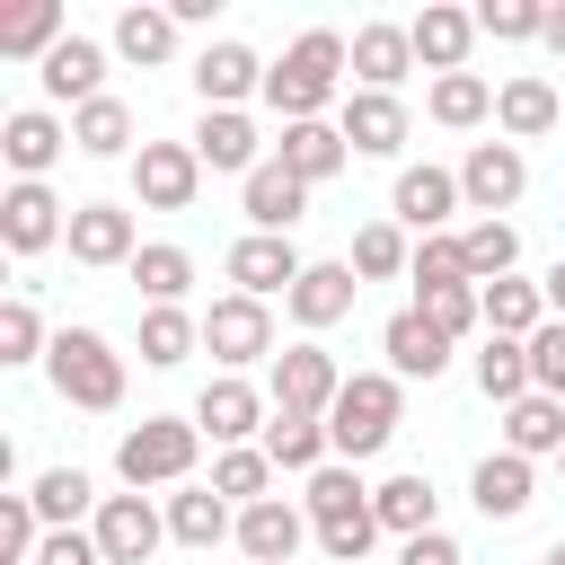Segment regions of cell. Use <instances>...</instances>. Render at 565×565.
I'll return each mask as SVG.
<instances>
[{
    "label": "cell",
    "instance_id": "cell-1",
    "mask_svg": "<svg viewBox=\"0 0 565 565\" xmlns=\"http://www.w3.org/2000/svg\"><path fill=\"white\" fill-rule=\"evenodd\" d=\"M344 62H353V44L335 35V26H309L274 71H265V97H274V115L282 124H318V106L335 97V79H344Z\"/></svg>",
    "mask_w": 565,
    "mask_h": 565
},
{
    "label": "cell",
    "instance_id": "cell-2",
    "mask_svg": "<svg viewBox=\"0 0 565 565\" xmlns=\"http://www.w3.org/2000/svg\"><path fill=\"white\" fill-rule=\"evenodd\" d=\"M44 371H53L62 406H88V415L124 406V353H115L97 327H62V335H53V353H44Z\"/></svg>",
    "mask_w": 565,
    "mask_h": 565
},
{
    "label": "cell",
    "instance_id": "cell-3",
    "mask_svg": "<svg viewBox=\"0 0 565 565\" xmlns=\"http://www.w3.org/2000/svg\"><path fill=\"white\" fill-rule=\"evenodd\" d=\"M194 450H203V424H185V415H141V424L115 441V477H124L132 494H141V486H185Z\"/></svg>",
    "mask_w": 565,
    "mask_h": 565
},
{
    "label": "cell",
    "instance_id": "cell-4",
    "mask_svg": "<svg viewBox=\"0 0 565 565\" xmlns=\"http://www.w3.org/2000/svg\"><path fill=\"white\" fill-rule=\"evenodd\" d=\"M388 433H397V371H353L344 397L327 406L335 459H371V450H388Z\"/></svg>",
    "mask_w": 565,
    "mask_h": 565
},
{
    "label": "cell",
    "instance_id": "cell-5",
    "mask_svg": "<svg viewBox=\"0 0 565 565\" xmlns=\"http://www.w3.org/2000/svg\"><path fill=\"white\" fill-rule=\"evenodd\" d=\"M132 194H141L150 212H185V203L203 194V159H194V141H141V159H132Z\"/></svg>",
    "mask_w": 565,
    "mask_h": 565
},
{
    "label": "cell",
    "instance_id": "cell-6",
    "mask_svg": "<svg viewBox=\"0 0 565 565\" xmlns=\"http://www.w3.org/2000/svg\"><path fill=\"white\" fill-rule=\"evenodd\" d=\"M335 397H344V380H335V362H327L318 344L274 353V415H318V424H327Z\"/></svg>",
    "mask_w": 565,
    "mask_h": 565
},
{
    "label": "cell",
    "instance_id": "cell-7",
    "mask_svg": "<svg viewBox=\"0 0 565 565\" xmlns=\"http://www.w3.org/2000/svg\"><path fill=\"white\" fill-rule=\"evenodd\" d=\"M521 185H530V159L512 150V141H477L468 159H459V194L494 221V212H512L521 203Z\"/></svg>",
    "mask_w": 565,
    "mask_h": 565
},
{
    "label": "cell",
    "instance_id": "cell-8",
    "mask_svg": "<svg viewBox=\"0 0 565 565\" xmlns=\"http://www.w3.org/2000/svg\"><path fill=\"white\" fill-rule=\"evenodd\" d=\"M300 274H309V265H300V247H291V238H265V230H247V238L230 247V282H238L247 300H274V291L291 300V282H300Z\"/></svg>",
    "mask_w": 565,
    "mask_h": 565
},
{
    "label": "cell",
    "instance_id": "cell-9",
    "mask_svg": "<svg viewBox=\"0 0 565 565\" xmlns=\"http://www.w3.org/2000/svg\"><path fill=\"white\" fill-rule=\"evenodd\" d=\"M203 344H212V362H256V353H274V318H265V300H247V291L212 300V309H203Z\"/></svg>",
    "mask_w": 565,
    "mask_h": 565
},
{
    "label": "cell",
    "instance_id": "cell-10",
    "mask_svg": "<svg viewBox=\"0 0 565 565\" xmlns=\"http://www.w3.org/2000/svg\"><path fill=\"white\" fill-rule=\"evenodd\" d=\"M159 539H168V521L150 512V494H106V503H97V547H106V565H150Z\"/></svg>",
    "mask_w": 565,
    "mask_h": 565
},
{
    "label": "cell",
    "instance_id": "cell-11",
    "mask_svg": "<svg viewBox=\"0 0 565 565\" xmlns=\"http://www.w3.org/2000/svg\"><path fill=\"white\" fill-rule=\"evenodd\" d=\"M380 353H388L397 380H441V371H450V335H441L424 309H397V318L380 327Z\"/></svg>",
    "mask_w": 565,
    "mask_h": 565
},
{
    "label": "cell",
    "instance_id": "cell-12",
    "mask_svg": "<svg viewBox=\"0 0 565 565\" xmlns=\"http://www.w3.org/2000/svg\"><path fill=\"white\" fill-rule=\"evenodd\" d=\"M459 203H468V194H459V177H450V168H397V194H388V212H397L406 230L441 238V221H450Z\"/></svg>",
    "mask_w": 565,
    "mask_h": 565
},
{
    "label": "cell",
    "instance_id": "cell-13",
    "mask_svg": "<svg viewBox=\"0 0 565 565\" xmlns=\"http://www.w3.org/2000/svg\"><path fill=\"white\" fill-rule=\"evenodd\" d=\"M53 238H62L53 185H9V194H0V247H9V256H44Z\"/></svg>",
    "mask_w": 565,
    "mask_h": 565
},
{
    "label": "cell",
    "instance_id": "cell-14",
    "mask_svg": "<svg viewBox=\"0 0 565 565\" xmlns=\"http://www.w3.org/2000/svg\"><path fill=\"white\" fill-rule=\"evenodd\" d=\"M141 238H132V212L124 203H79L71 212V265H132Z\"/></svg>",
    "mask_w": 565,
    "mask_h": 565
},
{
    "label": "cell",
    "instance_id": "cell-15",
    "mask_svg": "<svg viewBox=\"0 0 565 565\" xmlns=\"http://www.w3.org/2000/svg\"><path fill=\"white\" fill-rule=\"evenodd\" d=\"M194 159L221 168V177H256V168H265V159H256V124H247L238 106H203V124H194Z\"/></svg>",
    "mask_w": 565,
    "mask_h": 565
},
{
    "label": "cell",
    "instance_id": "cell-16",
    "mask_svg": "<svg viewBox=\"0 0 565 565\" xmlns=\"http://www.w3.org/2000/svg\"><path fill=\"white\" fill-rule=\"evenodd\" d=\"M62 141H71V132H62L44 106H18V115L0 124V159L18 168V185H44V168L62 159Z\"/></svg>",
    "mask_w": 565,
    "mask_h": 565
},
{
    "label": "cell",
    "instance_id": "cell-17",
    "mask_svg": "<svg viewBox=\"0 0 565 565\" xmlns=\"http://www.w3.org/2000/svg\"><path fill=\"white\" fill-rule=\"evenodd\" d=\"M406 35H415V62H424L433 79H450V71H468V44H477V18H468V9H441V0H433V9H424V18L406 26Z\"/></svg>",
    "mask_w": 565,
    "mask_h": 565
},
{
    "label": "cell",
    "instance_id": "cell-18",
    "mask_svg": "<svg viewBox=\"0 0 565 565\" xmlns=\"http://www.w3.org/2000/svg\"><path fill=\"white\" fill-rule=\"evenodd\" d=\"M194 424H203L221 450H247V433L265 424V397H256L247 380H212V388L194 397Z\"/></svg>",
    "mask_w": 565,
    "mask_h": 565
},
{
    "label": "cell",
    "instance_id": "cell-19",
    "mask_svg": "<svg viewBox=\"0 0 565 565\" xmlns=\"http://www.w3.org/2000/svg\"><path fill=\"white\" fill-rule=\"evenodd\" d=\"M300 539H309V521H300L282 494H265V503H247V512H238V547H247L256 565H291V556H300Z\"/></svg>",
    "mask_w": 565,
    "mask_h": 565
},
{
    "label": "cell",
    "instance_id": "cell-20",
    "mask_svg": "<svg viewBox=\"0 0 565 565\" xmlns=\"http://www.w3.org/2000/svg\"><path fill=\"white\" fill-rule=\"evenodd\" d=\"M300 185H327L344 159H353V141H344V124H282V150H274Z\"/></svg>",
    "mask_w": 565,
    "mask_h": 565
},
{
    "label": "cell",
    "instance_id": "cell-21",
    "mask_svg": "<svg viewBox=\"0 0 565 565\" xmlns=\"http://www.w3.org/2000/svg\"><path fill=\"white\" fill-rule=\"evenodd\" d=\"M309 212V185L282 168V159H265L256 177H247V221L265 230V238H291V221Z\"/></svg>",
    "mask_w": 565,
    "mask_h": 565
},
{
    "label": "cell",
    "instance_id": "cell-22",
    "mask_svg": "<svg viewBox=\"0 0 565 565\" xmlns=\"http://www.w3.org/2000/svg\"><path fill=\"white\" fill-rule=\"evenodd\" d=\"M468 494H477V512H486V521H521L539 486H530V459H521V450H494V459H477Z\"/></svg>",
    "mask_w": 565,
    "mask_h": 565
},
{
    "label": "cell",
    "instance_id": "cell-23",
    "mask_svg": "<svg viewBox=\"0 0 565 565\" xmlns=\"http://www.w3.org/2000/svg\"><path fill=\"white\" fill-rule=\"evenodd\" d=\"M344 141H353L362 159H388V150L406 141V106L380 97V88H353V97H344Z\"/></svg>",
    "mask_w": 565,
    "mask_h": 565
},
{
    "label": "cell",
    "instance_id": "cell-24",
    "mask_svg": "<svg viewBox=\"0 0 565 565\" xmlns=\"http://www.w3.org/2000/svg\"><path fill=\"white\" fill-rule=\"evenodd\" d=\"M353 291H362L353 265H309V274L291 282V318H300V327H335V318H353Z\"/></svg>",
    "mask_w": 565,
    "mask_h": 565
},
{
    "label": "cell",
    "instance_id": "cell-25",
    "mask_svg": "<svg viewBox=\"0 0 565 565\" xmlns=\"http://www.w3.org/2000/svg\"><path fill=\"white\" fill-rule=\"evenodd\" d=\"M353 71H362V88L397 97V79L415 71V35H406V26H362V35H353Z\"/></svg>",
    "mask_w": 565,
    "mask_h": 565
},
{
    "label": "cell",
    "instance_id": "cell-26",
    "mask_svg": "<svg viewBox=\"0 0 565 565\" xmlns=\"http://www.w3.org/2000/svg\"><path fill=\"white\" fill-rule=\"evenodd\" d=\"M97 79H106V53H97L88 35H62V44L44 53V97H71V106H88V97H106Z\"/></svg>",
    "mask_w": 565,
    "mask_h": 565
},
{
    "label": "cell",
    "instance_id": "cell-27",
    "mask_svg": "<svg viewBox=\"0 0 565 565\" xmlns=\"http://www.w3.org/2000/svg\"><path fill=\"white\" fill-rule=\"evenodd\" d=\"M194 88H203V106H238L247 88H265V62H256L247 44H203V62H194Z\"/></svg>",
    "mask_w": 565,
    "mask_h": 565
},
{
    "label": "cell",
    "instance_id": "cell-28",
    "mask_svg": "<svg viewBox=\"0 0 565 565\" xmlns=\"http://www.w3.org/2000/svg\"><path fill=\"white\" fill-rule=\"evenodd\" d=\"M494 124H503L512 141H547V132H556V88H547V79H503V88H494Z\"/></svg>",
    "mask_w": 565,
    "mask_h": 565
},
{
    "label": "cell",
    "instance_id": "cell-29",
    "mask_svg": "<svg viewBox=\"0 0 565 565\" xmlns=\"http://www.w3.org/2000/svg\"><path fill=\"white\" fill-rule=\"evenodd\" d=\"M309 521L318 530H344V521H371V486L344 468V459H327L318 477H309Z\"/></svg>",
    "mask_w": 565,
    "mask_h": 565
},
{
    "label": "cell",
    "instance_id": "cell-30",
    "mask_svg": "<svg viewBox=\"0 0 565 565\" xmlns=\"http://www.w3.org/2000/svg\"><path fill=\"white\" fill-rule=\"evenodd\" d=\"M238 521H230V503L212 494V486H185V494H168V539L177 547H221Z\"/></svg>",
    "mask_w": 565,
    "mask_h": 565
},
{
    "label": "cell",
    "instance_id": "cell-31",
    "mask_svg": "<svg viewBox=\"0 0 565 565\" xmlns=\"http://www.w3.org/2000/svg\"><path fill=\"white\" fill-rule=\"evenodd\" d=\"M503 441L521 450V459H547V450H565V397H521V406H503Z\"/></svg>",
    "mask_w": 565,
    "mask_h": 565
},
{
    "label": "cell",
    "instance_id": "cell-32",
    "mask_svg": "<svg viewBox=\"0 0 565 565\" xmlns=\"http://www.w3.org/2000/svg\"><path fill=\"white\" fill-rule=\"evenodd\" d=\"M539 327H547V291H539V282H512V274L486 282V335H521V344H530Z\"/></svg>",
    "mask_w": 565,
    "mask_h": 565
},
{
    "label": "cell",
    "instance_id": "cell-33",
    "mask_svg": "<svg viewBox=\"0 0 565 565\" xmlns=\"http://www.w3.org/2000/svg\"><path fill=\"white\" fill-rule=\"evenodd\" d=\"M477 388L494 397V406H521L539 380H530V344L521 335H486V353H477Z\"/></svg>",
    "mask_w": 565,
    "mask_h": 565
},
{
    "label": "cell",
    "instance_id": "cell-34",
    "mask_svg": "<svg viewBox=\"0 0 565 565\" xmlns=\"http://www.w3.org/2000/svg\"><path fill=\"white\" fill-rule=\"evenodd\" d=\"M371 512H380V530H397V539H424L433 530V477H388V486H371Z\"/></svg>",
    "mask_w": 565,
    "mask_h": 565
},
{
    "label": "cell",
    "instance_id": "cell-35",
    "mask_svg": "<svg viewBox=\"0 0 565 565\" xmlns=\"http://www.w3.org/2000/svg\"><path fill=\"white\" fill-rule=\"evenodd\" d=\"M71 141H79L88 159H124V150H132V106H124V97H88V106L71 115Z\"/></svg>",
    "mask_w": 565,
    "mask_h": 565
},
{
    "label": "cell",
    "instance_id": "cell-36",
    "mask_svg": "<svg viewBox=\"0 0 565 565\" xmlns=\"http://www.w3.org/2000/svg\"><path fill=\"white\" fill-rule=\"evenodd\" d=\"M327 450H335V441H327L318 415H274V424H265V459H274V468H309V477H318Z\"/></svg>",
    "mask_w": 565,
    "mask_h": 565
},
{
    "label": "cell",
    "instance_id": "cell-37",
    "mask_svg": "<svg viewBox=\"0 0 565 565\" xmlns=\"http://www.w3.org/2000/svg\"><path fill=\"white\" fill-rule=\"evenodd\" d=\"M115 53L141 62V71H159V62L177 53V18H168V9H124V18H115Z\"/></svg>",
    "mask_w": 565,
    "mask_h": 565
},
{
    "label": "cell",
    "instance_id": "cell-38",
    "mask_svg": "<svg viewBox=\"0 0 565 565\" xmlns=\"http://www.w3.org/2000/svg\"><path fill=\"white\" fill-rule=\"evenodd\" d=\"M459 247H468V282L486 291V282H503V274H512L521 230H512V221H468V230H459Z\"/></svg>",
    "mask_w": 565,
    "mask_h": 565
},
{
    "label": "cell",
    "instance_id": "cell-39",
    "mask_svg": "<svg viewBox=\"0 0 565 565\" xmlns=\"http://www.w3.org/2000/svg\"><path fill=\"white\" fill-rule=\"evenodd\" d=\"M194 344H203V318H185V309H141V362H150V371H177Z\"/></svg>",
    "mask_w": 565,
    "mask_h": 565
},
{
    "label": "cell",
    "instance_id": "cell-40",
    "mask_svg": "<svg viewBox=\"0 0 565 565\" xmlns=\"http://www.w3.org/2000/svg\"><path fill=\"white\" fill-rule=\"evenodd\" d=\"M26 503H35V521H53V530H79V512H88V503H106V494H97L79 468H44Z\"/></svg>",
    "mask_w": 565,
    "mask_h": 565
},
{
    "label": "cell",
    "instance_id": "cell-41",
    "mask_svg": "<svg viewBox=\"0 0 565 565\" xmlns=\"http://www.w3.org/2000/svg\"><path fill=\"white\" fill-rule=\"evenodd\" d=\"M53 44H62V9H53V0H26V9L0 18V53H9V62H26V53L44 62Z\"/></svg>",
    "mask_w": 565,
    "mask_h": 565
},
{
    "label": "cell",
    "instance_id": "cell-42",
    "mask_svg": "<svg viewBox=\"0 0 565 565\" xmlns=\"http://www.w3.org/2000/svg\"><path fill=\"white\" fill-rule=\"evenodd\" d=\"M433 124H450V132H468V124H486L494 115V88L477 79V71H450V79H433Z\"/></svg>",
    "mask_w": 565,
    "mask_h": 565
},
{
    "label": "cell",
    "instance_id": "cell-43",
    "mask_svg": "<svg viewBox=\"0 0 565 565\" xmlns=\"http://www.w3.org/2000/svg\"><path fill=\"white\" fill-rule=\"evenodd\" d=\"M362 282H388V274H406L415 256H406V230L397 221H371V230H353V256H344Z\"/></svg>",
    "mask_w": 565,
    "mask_h": 565
},
{
    "label": "cell",
    "instance_id": "cell-44",
    "mask_svg": "<svg viewBox=\"0 0 565 565\" xmlns=\"http://www.w3.org/2000/svg\"><path fill=\"white\" fill-rule=\"evenodd\" d=\"M132 282L150 291V309H177L185 282H194V256H185V247H141V256H132Z\"/></svg>",
    "mask_w": 565,
    "mask_h": 565
},
{
    "label": "cell",
    "instance_id": "cell-45",
    "mask_svg": "<svg viewBox=\"0 0 565 565\" xmlns=\"http://www.w3.org/2000/svg\"><path fill=\"white\" fill-rule=\"evenodd\" d=\"M265 477H274V459H265V450H221V459H212V494H221V503H238V512H247V503H265Z\"/></svg>",
    "mask_w": 565,
    "mask_h": 565
},
{
    "label": "cell",
    "instance_id": "cell-46",
    "mask_svg": "<svg viewBox=\"0 0 565 565\" xmlns=\"http://www.w3.org/2000/svg\"><path fill=\"white\" fill-rule=\"evenodd\" d=\"M477 35L530 44V35H547V9H539V0H486V9H477Z\"/></svg>",
    "mask_w": 565,
    "mask_h": 565
},
{
    "label": "cell",
    "instance_id": "cell-47",
    "mask_svg": "<svg viewBox=\"0 0 565 565\" xmlns=\"http://www.w3.org/2000/svg\"><path fill=\"white\" fill-rule=\"evenodd\" d=\"M406 274H415V291H459V282H468V247H459V238H424Z\"/></svg>",
    "mask_w": 565,
    "mask_h": 565
},
{
    "label": "cell",
    "instance_id": "cell-48",
    "mask_svg": "<svg viewBox=\"0 0 565 565\" xmlns=\"http://www.w3.org/2000/svg\"><path fill=\"white\" fill-rule=\"evenodd\" d=\"M415 309H424V318H433V327H441V335L459 344V335H468V327L486 318V291H477V282H459V291H424Z\"/></svg>",
    "mask_w": 565,
    "mask_h": 565
},
{
    "label": "cell",
    "instance_id": "cell-49",
    "mask_svg": "<svg viewBox=\"0 0 565 565\" xmlns=\"http://www.w3.org/2000/svg\"><path fill=\"white\" fill-rule=\"evenodd\" d=\"M53 344H44V318H35V300H9L0 309V362H44Z\"/></svg>",
    "mask_w": 565,
    "mask_h": 565
},
{
    "label": "cell",
    "instance_id": "cell-50",
    "mask_svg": "<svg viewBox=\"0 0 565 565\" xmlns=\"http://www.w3.org/2000/svg\"><path fill=\"white\" fill-rule=\"evenodd\" d=\"M530 380H539V397H565V318H547L530 335Z\"/></svg>",
    "mask_w": 565,
    "mask_h": 565
},
{
    "label": "cell",
    "instance_id": "cell-51",
    "mask_svg": "<svg viewBox=\"0 0 565 565\" xmlns=\"http://www.w3.org/2000/svg\"><path fill=\"white\" fill-rule=\"evenodd\" d=\"M35 547H44V539H35V503L9 494V503H0V556H9V565H35Z\"/></svg>",
    "mask_w": 565,
    "mask_h": 565
},
{
    "label": "cell",
    "instance_id": "cell-52",
    "mask_svg": "<svg viewBox=\"0 0 565 565\" xmlns=\"http://www.w3.org/2000/svg\"><path fill=\"white\" fill-rule=\"evenodd\" d=\"M35 565H106V547H97V530H44Z\"/></svg>",
    "mask_w": 565,
    "mask_h": 565
},
{
    "label": "cell",
    "instance_id": "cell-53",
    "mask_svg": "<svg viewBox=\"0 0 565 565\" xmlns=\"http://www.w3.org/2000/svg\"><path fill=\"white\" fill-rule=\"evenodd\" d=\"M397 565H459V539L424 530V539H406V547H397Z\"/></svg>",
    "mask_w": 565,
    "mask_h": 565
},
{
    "label": "cell",
    "instance_id": "cell-54",
    "mask_svg": "<svg viewBox=\"0 0 565 565\" xmlns=\"http://www.w3.org/2000/svg\"><path fill=\"white\" fill-rule=\"evenodd\" d=\"M539 291H547V309H556V318H565V256H556V265H547V282H539Z\"/></svg>",
    "mask_w": 565,
    "mask_h": 565
},
{
    "label": "cell",
    "instance_id": "cell-55",
    "mask_svg": "<svg viewBox=\"0 0 565 565\" xmlns=\"http://www.w3.org/2000/svg\"><path fill=\"white\" fill-rule=\"evenodd\" d=\"M547 44H556V53H565V0H556V9H547Z\"/></svg>",
    "mask_w": 565,
    "mask_h": 565
},
{
    "label": "cell",
    "instance_id": "cell-56",
    "mask_svg": "<svg viewBox=\"0 0 565 565\" xmlns=\"http://www.w3.org/2000/svg\"><path fill=\"white\" fill-rule=\"evenodd\" d=\"M539 565H565V539H556V547H547V556H539Z\"/></svg>",
    "mask_w": 565,
    "mask_h": 565
}]
</instances>
